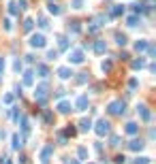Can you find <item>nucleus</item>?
<instances>
[{"label":"nucleus","mask_w":156,"mask_h":164,"mask_svg":"<svg viewBox=\"0 0 156 164\" xmlns=\"http://www.w3.org/2000/svg\"><path fill=\"white\" fill-rule=\"evenodd\" d=\"M47 90H49V85L45 81L41 83V85H36L34 96H36V100H39V105H45V100H47Z\"/></svg>","instance_id":"1"},{"label":"nucleus","mask_w":156,"mask_h":164,"mask_svg":"<svg viewBox=\"0 0 156 164\" xmlns=\"http://www.w3.org/2000/svg\"><path fill=\"white\" fill-rule=\"evenodd\" d=\"M107 111L111 115H122V113H124V102H122V100H113V102H109Z\"/></svg>","instance_id":"2"},{"label":"nucleus","mask_w":156,"mask_h":164,"mask_svg":"<svg viewBox=\"0 0 156 164\" xmlns=\"http://www.w3.org/2000/svg\"><path fill=\"white\" fill-rule=\"evenodd\" d=\"M96 134H98V137H105V134H109V122H105V119H98V122H96Z\"/></svg>","instance_id":"3"},{"label":"nucleus","mask_w":156,"mask_h":164,"mask_svg":"<svg viewBox=\"0 0 156 164\" xmlns=\"http://www.w3.org/2000/svg\"><path fill=\"white\" fill-rule=\"evenodd\" d=\"M69 62H71V64H81V62H84V51H81V49L71 51V53H69Z\"/></svg>","instance_id":"4"},{"label":"nucleus","mask_w":156,"mask_h":164,"mask_svg":"<svg viewBox=\"0 0 156 164\" xmlns=\"http://www.w3.org/2000/svg\"><path fill=\"white\" fill-rule=\"evenodd\" d=\"M30 45H32V47H45V45H47V43H45V36H43V34H32Z\"/></svg>","instance_id":"5"},{"label":"nucleus","mask_w":156,"mask_h":164,"mask_svg":"<svg viewBox=\"0 0 156 164\" xmlns=\"http://www.w3.org/2000/svg\"><path fill=\"white\" fill-rule=\"evenodd\" d=\"M137 113L141 115V119H143V122H150V119H152V113L148 111V107H145V105H139V107H137Z\"/></svg>","instance_id":"6"},{"label":"nucleus","mask_w":156,"mask_h":164,"mask_svg":"<svg viewBox=\"0 0 156 164\" xmlns=\"http://www.w3.org/2000/svg\"><path fill=\"white\" fill-rule=\"evenodd\" d=\"M143 145H145V143L141 139H133L131 143H128V147H131L133 152H141V149H143Z\"/></svg>","instance_id":"7"},{"label":"nucleus","mask_w":156,"mask_h":164,"mask_svg":"<svg viewBox=\"0 0 156 164\" xmlns=\"http://www.w3.org/2000/svg\"><path fill=\"white\" fill-rule=\"evenodd\" d=\"M75 107H77V111H86V109H88V96H86V94H84V96H79Z\"/></svg>","instance_id":"8"},{"label":"nucleus","mask_w":156,"mask_h":164,"mask_svg":"<svg viewBox=\"0 0 156 164\" xmlns=\"http://www.w3.org/2000/svg\"><path fill=\"white\" fill-rule=\"evenodd\" d=\"M58 75H60V79H71L73 70L69 68V66H60V68H58Z\"/></svg>","instance_id":"9"},{"label":"nucleus","mask_w":156,"mask_h":164,"mask_svg":"<svg viewBox=\"0 0 156 164\" xmlns=\"http://www.w3.org/2000/svg\"><path fill=\"white\" fill-rule=\"evenodd\" d=\"M51 152H54V147H51V145H47V147L41 152V162H43V164L49 162V156H51Z\"/></svg>","instance_id":"10"},{"label":"nucleus","mask_w":156,"mask_h":164,"mask_svg":"<svg viewBox=\"0 0 156 164\" xmlns=\"http://www.w3.org/2000/svg\"><path fill=\"white\" fill-rule=\"evenodd\" d=\"M58 111L60 113H69V111H73V105L69 100H62V102H58Z\"/></svg>","instance_id":"11"},{"label":"nucleus","mask_w":156,"mask_h":164,"mask_svg":"<svg viewBox=\"0 0 156 164\" xmlns=\"http://www.w3.org/2000/svg\"><path fill=\"white\" fill-rule=\"evenodd\" d=\"M122 13H124V7H122V4H113V7L109 9V15H111V17H118Z\"/></svg>","instance_id":"12"},{"label":"nucleus","mask_w":156,"mask_h":164,"mask_svg":"<svg viewBox=\"0 0 156 164\" xmlns=\"http://www.w3.org/2000/svg\"><path fill=\"white\" fill-rule=\"evenodd\" d=\"M94 51H96V53H105V51H107L105 41H96V43H94Z\"/></svg>","instance_id":"13"},{"label":"nucleus","mask_w":156,"mask_h":164,"mask_svg":"<svg viewBox=\"0 0 156 164\" xmlns=\"http://www.w3.org/2000/svg\"><path fill=\"white\" fill-rule=\"evenodd\" d=\"M124 130H126V134H137V130H139V126H137L135 122H128Z\"/></svg>","instance_id":"14"},{"label":"nucleus","mask_w":156,"mask_h":164,"mask_svg":"<svg viewBox=\"0 0 156 164\" xmlns=\"http://www.w3.org/2000/svg\"><path fill=\"white\" fill-rule=\"evenodd\" d=\"M36 72H39V77H47L49 75V70L45 64H36Z\"/></svg>","instance_id":"15"},{"label":"nucleus","mask_w":156,"mask_h":164,"mask_svg":"<svg viewBox=\"0 0 156 164\" xmlns=\"http://www.w3.org/2000/svg\"><path fill=\"white\" fill-rule=\"evenodd\" d=\"M22 137H19V134H13V149H19V147H22V145H24V143H22Z\"/></svg>","instance_id":"16"},{"label":"nucleus","mask_w":156,"mask_h":164,"mask_svg":"<svg viewBox=\"0 0 156 164\" xmlns=\"http://www.w3.org/2000/svg\"><path fill=\"white\" fill-rule=\"evenodd\" d=\"M79 126H81L84 132H88V130L92 128V122H90V119H81V122H79Z\"/></svg>","instance_id":"17"},{"label":"nucleus","mask_w":156,"mask_h":164,"mask_svg":"<svg viewBox=\"0 0 156 164\" xmlns=\"http://www.w3.org/2000/svg\"><path fill=\"white\" fill-rule=\"evenodd\" d=\"M49 13H54V15H60V13H62L60 4H54V2H51V4H49Z\"/></svg>","instance_id":"18"},{"label":"nucleus","mask_w":156,"mask_h":164,"mask_svg":"<svg viewBox=\"0 0 156 164\" xmlns=\"http://www.w3.org/2000/svg\"><path fill=\"white\" fill-rule=\"evenodd\" d=\"M24 83L26 85H32V70H26L24 72Z\"/></svg>","instance_id":"19"},{"label":"nucleus","mask_w":156,"mask_h":164,"mask_svg":"<svg viewBox=\"0 0 156 164\" xmlns=\"http://www.w3.org/2000/svg\"><path fill=\"white\" fill-rule=\"evenodd\" d=\"M135 49H137V51H145V49H148V43H145V41H137V43H135Z\"/></svg>","instance_id":"20"},{"label":"nucleus","mask_w":156,"mask_h":164,"mask_svg":"<svg viewBox=\"0 0 156 164\" xmlns=\"http://www.w3.org/2000/svg\"><path fill=\"white\" fill-rule=\"evenodd\" d=\"M126 23H128V26H131V28H135V26H137V23H139V17H137V15H131V17H128V19H126Z\"/></svg>","instance_id":"21"},{"label":"nucleus","mask_w":156,"mask_h":164,"mask_svg":"<svg viewBox=\"0 0 156 164\" xmlns=\"http://www.w3.org/2000/svg\"><path fill=\"white\" fill-rule=\"evenodd\" d=\"M116 43H118V45H126V36L120 34V32H116Z\"/></svg>","instance_id":"22"},{"label":"nucleus","mask_w":156,"mask_h":164,"mask_svg":"<svg viewBox=\"0 0 156 164\" xmlns=\"http://www.w3.org/2000/svg\"><path fill=\"white\" fill-rule=\"evenodd\" d=\"M22 130H24V134L30 132V124H28V119H26V117H22Z\"/></svg>","instance_id":"23"},{"label":"nucleus","mask_w":156,"mask_h":164,"mask_svg":"<svg viewBox=\"0 0 156 164\" xmlns=\"http://www.w3.org/2000/svg\"><path fill=\"white\" fill-rule=\"evenodd\" d=\"M58 43H60V49H66V47H69V38H66V36H60Z\"/></svg>","instance_id":"24"},{"label":"nucleus","mask_w":156,"mask_h":164,"mask_svg":"<svg viewBox=\"0 0 156 164\" xmlns=\"http://www.w3.org/2000/svg\"><path fill=\"white\" fill-rule=\"evenodd\" d=\"M77 156H79L81 160H86V158H88V149H86V147H79V149H77Z\"/></svg>","instance_id":"25"},{"label":"nucleus","mask_w":156,"mask_h":164,"mask_svg":"<svg viewBox=\"0 0 156 164\" xmlns=\"http://www.w3.org/2000/svg\"><path fill=\"white\" fill-rule=\"evenodd\" d=\"M143 64H145V60L139 58V60H135V62H133V68H143Z\"/></svg>","instance_id":"26"},{"label":"nucleus","mask_w":156,"mask_h":164,"mask_svg":"<svg viewBox=\"0 0 156 164\" xmlns=\"http://www.w3.org/2000/svg\"><path fill=\"white\" fill-rule=\"evenodd\" d=\"M69 30H71V32H79L81 28H79V23H77V22H71V23H69Z\"/></svg>","instance_id":"27"},{"label":"nucleus","mask_w":156,"mask_h":164,"mask_svg":"<svg viewBox=\"0 0 156 164\" xmlns=\"http://www.w3.org/2000/svg\"><path fill=\"white\" fill-rule=\"evenodd\" d=\"M32 26H34L32 19H26V22H24V30H26V32H30V30H32Z\"/></svg>","instance_id":"28"},{"label":"nucleus","mask_w":156,"mask_h":164,"mask_svg":"<svg viewBox=\"0 0 156 164\" xmlns=\"http://www.w3.org/2000/svg\"><path fill=\"white\" fill-rule=\"evenodd\" d=\"M135 164H150V158H148V156H141V158L135 160Z\"/></svg>","instance_id":"29"},{"label":"nucleus","mask_w":156,"mask_h":164,"mask_svg":"<svg viewBox=\"0 0 156 164\" xmlns=\"http://www.w3.org/2000/svg\"><path fill=\"white\" fill-rule=\"evenodd\" d=\"M39 26H41L43 30H47V28H49V22L45 19V17H41V19H39Z\"/></svg>","instance_id":"30"},{"label":"nucleus","mask_w":156,"mask_h":164,"mask_svg":"<svg viewBox=\"0 0 156 164\" xmlns=\"http://www.w3.org/2000/svg\"><path fill=\"white\" fill-rule=\"evenodd\" d=\"M58 58V51H56V49H49L47 51V60H56Z\"/></svg>","instance_id":"31"},{"label":"nucleus","mask_w":156,"mask_h":164,"mask_svg":"<svg viewBox=\"0 0 156 164\" xmlns=\"http://www.w3.org/2000/svg\"><path fill=\"white\" fill-rule=\"evenodd\" d=\"M71 7H73V9H81V7H84V0H73Z\"/></svg>","instance_id":"32"},{"label":"nucleus","mask_w":156,"mask_h":164,"mask_svg":"<svg viewBox=\"0 0 156 164\" xmlns=\"http://www.w3.org/2000/svg\"><path fill=\"white\" fill-rule=\"evenodd\" d=\"M9 13H11V15H17V4H15V2L9 4Z\"/></svg>","instance_id":"33"},{"label":"nucleus","mask_w":156,"mask_h":164,"mask_svg":"<svg viewBox=\"0 0 156 164\" xmlns=\"http://www.w3.org/2000/svg\"><path fill=\"white\" fill-rule=\"evenodd\" d=\"M101 68L105 70V72H109V70H111V62H109V60H107V62H103V64H101Z\"/></svg>","instance_id":"34"},{"label":"nucleus","mask_w":156,"mask_h":164,"mask_svg":"<svg viewBox=\"0 0 156 164\" xmlns=\"http://www.w3.org/2000/svg\"><path fill=\"white\" fill-rule=\"evenodd\" d=\"M111 145H113V147H118V145H120V137H118V134H113V137H111Z\"/></svg>","instance_id":"35"},{"label":"nucleus","mask_w":156,"mask_h":164,"mask_svg":"<svg viewBox=\"0 0 156 164\" xmlns=\"http://www.w3.org/2000/svg\"><path fill=\"white\" fill-rule=\"evenodd\" d=\"M88 81V77H86V72H79V77H77V83H86Z\"/></svg>","instance_id":"36"},{"label":"nucleus","mask_w":156,"mask_h":164,"mask_svg":"<svg viewBox=\"0 0 156 164\" xmlns=\"http://www.w3.org/2000/svg\"><path fill=\"white\" fill-rule=\"evenodd\" d=\"M137 85H139V81H137V79H131V81H128V87H131V90H135Z\"/></svg>","instance_id":"37"},{"label":"nucleus","mask_w":156,"mask_h":164,"mask_svg":"<svg viewBox=\"0 0 156 164\" xmlns=\"http://www.w3.org/2000/svg\"><path fill=\"white\" fill-rule=\"evenodd\" d=\"M2 100H4V102H7V105H11V102H13V96H11V94H7V96H4V98H2Z\"/></svg>","instance_id":"38"},{"label":"nucleus","mask_w":156,"mask_h":164,"mask_svg":"<svg viewBox=\"0 0 156 164\" xmlns=\"http://www.w3.org/2000/svg\"><path fill=\"white\" fill-rule=\"evenodd\" d=\"M13 28V23H11V19H4V30H11Z\"/></svg>","instance_id":"39"},{"label":"nucleus","mask_w":156,"mask_h":164,"mask_svg":"<svg viewBox=\"0 0 156 164\" xmlns=\"http://www.w3.org/2000/svg\"><path fill=\"white\" fill-rule=\"evenodd\" d=\"M43 119H45V122L49 124V122H51V113H49V111H45V115H43Z\"/></svg>","instance_id":"40"},{"label":"nucleus","mask_w":156,"mask_h":164,"mask_svg":"<svg viewBox=\"0 0 156 164\" xmlns=\"http://www.w3.org/2000/svg\"><path fill=\"white\" fill-rule=\"evenodd\" d=\"M13 66H15V70H17V72H19V70H22V62H19V60H15V64H13Z\"/></svg>","instance_id":"41"},{"label":"nucleus","mask_w":156,"mask_h":164,"mask_svg":"<svg viewBox=\"0 0 156 164\" xmlns=\"http://www.w3.org/2000/svg\"><path fill=\"white\" fill-rule=\"evenodd\" d=\"M124 160H126L124 156H118V158H116V162H118V164H124Z\"/></svg>","instance_id":"42"},{"label":"nucleus","mask_w":156,"mask_h":164,"mask_svg":"<svg viewBox=\"0 0 156 164\" xmlns=\"http://www.w3.org/2000/svg\"><path fill=\"white\" fill-rule=\"evenodd\" d=\"M2 70H4V60H0V75H2Z\"/></svg>","instance_id":"43"},{"label":"nucleus","mask_w":156,"mask_h":164,"mask_svg":"<svg viewBox=\"0 0 156 164\" xmlns=\"http://www.w3.org/2000/svg\"><path fill=\"white\" fill-rule=\"evenodd\" d=\"M2 164H13V162L9 160V158H2Z\"/></svg>","instance_id":"44"},{"label":"nucleus","mask_w":156,"mask_h":164,"mask_svg":"<svg viewBox=\"0 0 156 164\" xmlns=\"http://www.w3.org/2000/svg\"><path fill=\"white\" fill-rule=\"evenodd\" d=\"M66 164H79V162H75V160H73V162H66Z\"/></svg>","instance_id":"45"}]
</instances>
